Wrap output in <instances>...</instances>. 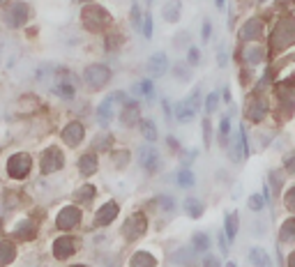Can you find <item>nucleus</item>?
Wrapping results in <instances>:
<instances>
[{
    "label": "nucleus",
    "mask_w": 295,
    "mask_h": 267,
    "mask_svg": "<svg viewBox=\"0 0 295 267\" xmlns=\"http://www.w3.org/2000/svg\"><path fill=\"white\" fill-rule=\"evenodd\" d=\"M293 46H295V18L282 16L275 23V30L270 35V48L275 53H284V51H289Z\"/></svg>",
    "instance_id": "f257e3e1"
},
{
    "label": "nucleus",
    "mask_w": 295,
    "mask_h": 267,
    "mask_svg": "<svg viewBox=\"0 0 295 267\" xmlns=\"http://www.w3.org/2000/svg\"><path fill=\"white\" fill-rule=\"evenodd\" d=\"M270 113V104H268V99H265L263 95H254L252 99L247 101V111H245V115H247V120H252V122H263L265 115Z\"/></svg>",
    "instance_id": "f03ea898"
},
{
    "label": "nucleus",
    "mask_w": 295,
    "mask_h": 267,
    "mask_svg": "<svg viewBox=\"0 0 295 267\" xmlns=\"http://www.w3.org/2000/svg\"><path fill=\"white\" fill-rule=\"evenodd\" d=\"M261 35H263V21L261 18H249V21L242 23L240 32H238V39L245 44H254V42H259Z\"/></svg>",
    "instance_id": "7ed1b4c3"
},
{
    "label": "nucleus",
    "mask_w": 295,
    "mask_h": 267,
    "mask_svg": "<svg viewBox=\"0 0 295 267\" xmlns=\"http://www.w3.org/2000/svg\"><path fill=\"white\" fill-rule=\"evenodd\" d=\"M242 60L247 62L249 67H256V65H263L265 60H268V48L263 44H247L245 51H242Z\"/></svg>",
    "instance_id": "20e7f679"
},
{
    "label": "nucleus",
    "mask_w": 295,
    "mask_h": 267,
    "mask_svg": "<svg viewBox=\"0 0 295 267\" xmlns=\"http://www.w3.org/2000/svg\"><path fill=\"white\" fill-rule=\"evenodd\" d=\"M122 99H125V95H122V92H113V95L106 97V99L99 104V108H97V115H99V125H102V127L109 125L111 115H113L115 101H122Z\"/></svg>",
    "instance_id": "39448f33"
},
{
    "label": "nucleus",
    "mask_w": 295,
    "mask_h": 267,
    "mask_svg": "<svg viewBox=\"0 0 295 267\" xmlns=\"http://www.w3.org/2000/svg\"><path fill=\"white\" fill-rule=\"evenodd\" d=\"M265 184L270 187V191L275 196H279V194H284V189H286V173H284L282 168H272V171H268Z\"/></svg>",
    "instance_id": "423d86ee"
},
{
    "label": "nucleus",
    "mask_w": 295,
    "mask_h": 267,
    "mask_svg": "<svg viewBox=\"0 0 295 267\" xmlns=\"http://www.w3.org/2000/svg\"><path fill=\"white\" fill-rule=\"evenodd\" d=\"M106 78H109V69H106V67L95 65V67H88V69H85V83L95 90L102 88V85L106 83Z\"/></svg>",
    "instance_id": "0eeeda50"
},
{
    "label": "nucleus",
    "mask_w": 295,
    "mask_h": 267,
    "mask_svg": "<svg viewBox=\"0 0 295 267\" xmlns=\"http://www.w3.org/2000/svg\"><path fill=\"white\" fill-rule=\"evenodd\" d=\"M196 113H199V106H194L189 99L180 101V104H175V120H178V122H182V125H189V122H194Z\"/></svg>",
    "instance_id": "6e6552de"
},
{
    "label": "nucleus",
    "mask_w": 295,
    "mask_h": 267,
    "mask_svg": "<svg viewBox=\"0 0 295 267\" xmlns=\"http://www.w3.org/2000/svg\"><path fill=\"white\" fill-rule=\"evenodd\" d=\"M166 69H169V55L162 53V51L152 53L150 60H148V74L150 76H162V74H166Z\"/></svg>",
    "instance_id": "1a4fd4ad"
},
{
    "label": "nucleus",
    "mask_w": 295,
    "mask_h": 267,
    "mask_svg": "<svg viewBox=\"0 0 295 267\" xmlns=\"http://www.w3.org/2000/svg\"><path fill=\"white\" fill-rule=\"evenodd\" d=\"M247 258L254 267H272V256L263 247H252L247 251Z\"/></svg>",
    "instance_id": "9d476101"
},
{
    "label": "nucleus",
    "mask_w": 295,
    "mask_h": 267,
    "mask_svg": "<svg viewBox=\"0 0 295 267\" xmlns=\"http://www.w3.org/2000/svg\"><path fill=\"white\" fill-rule=\"evenodd\" d=\"M293 242H295V214H291L279 226V247L282 244H293Z\"/></svg>",
    "instance_id": "9b49d317"
},
{
    "label": "nucleus",
    "mask_w": 295,
    "mask_h": 267,
    "mask_svg": "<svg viewBox=\"0 0 295 267\" xmlns=\"http://www.w3.org/2000/svg\"><path fill=\"white\" fill-rule=\"evenodd\" d=\"M238 228H240V214L226 212V217H224V235L229 238V242H233L238 238Z\"/></svg>",
    "instance_id": "f8f14e48"
},
{
    "label": "nucleus",
    "mask_w": 295,
    "mask_h": 267,
    "mask_svg": "<svg viewBox=\"0 0 295 267\" xmlns=\"http://www.w3.org/2000/svg\"><path fill=\"white\" fill-rule=\"evenodd\" d=\"M28 171H30V159L25 155H16L9 159V173H12L14 178H23Z\"/></svg>",
    "instance_id": "ddd939ff"
},
{
    "label": "nucleus",
    "mask_w": 295,
    "mask_h": 267,
    "mask_svg": "<svg viewBox=\"0 0 295 267\" xmlns=\"http://www.w3.org/2000/svg\"><path fill=\"white\" fill-rule=\"evenodd\" d=\"M139 152H141V155H139L141 166L148 168V171H155V168H157V161H159V155H157V150H155V148H141Z\"/></svg>",
    "instance_id": "4468645a"
},
{
    "label": "nucleus",
    "mask_w": 295,
    "mask_h": 267,
    "mask_svg": "<svg viewBox=\"0 0 295 267\" xmlns=\"http://www.w3.org/2000/svg\"><path fill=\"white\" fill-rule=\"evenodd\" d=\"M180 12H182V2L180 0H169L166 5H164V18L169 21V23H178L180 21Z\"/></svg>",
    "instance_id": "2eb2a0df"
},
{
    "label": "nucleus",
    "mask_w": 295,
    "mask_h": 267,
    "mask_svg": "<svg viewBox=\"0 0 295 267\" xmlns=\"http://www.w3.org/2000/svg\"><path fill=\"white\" fill-rule=\"evenodd\" d=\"M25 16H28V9H25V5H21V2H16V5L7 12V21H9V25H21L25 21Z\"/></svg>",
    "instance_id": "dca6fc26"
},
{
    "label": "nucleus",
    "mask_w": 295,
    "mask_h": 267,
    "mask_svg": "<svg viewBox=\"0 0 295 267\" xmlns=\"http://www.w3.org/2000/svg\"><path fill=\"white\" fill-rule=\"evenodd\" d=\"M185 212L192 217V219H201L205 212V205L199 198H185Z\"/></svg>",
    "instance_id": "f3484780"
},
{
    "label": "nucleus",
    "mask_w": 295,
    "mask_h": 267,
    "mask_svg": "<svg viewBox=\"0 0 295 267\" xmlns=\"http://www.w3.org/2000/svg\"><path fill=\"white\" fill-rule=\"evenodd\" d=\"M53 92L58 97H62V99H72L74 97V83L69 81V78H60V81L53 85Z\"/></svg>",
    "instance_id": "a211bd4d"
},
{
    "label": "nucleus",
    "mask_w": 295,
    "mask_h": 267,
    "mask_svg": "<svg viewBox=\"0 0 295 267\" xmlns=\"http://www.w3.org/2000/svg\"><path fill=\"white\" fill-rule=\"evenodd\" d=\"M81 138H83V127L78 125V122H72V125L65 129V141L69 143V145H78Z\"/></svg>",
    "instance_id": "6ab92c4d"
},
{
    "label": "nucleus",
    "mask_w": 295,
    "mask_h": 267,
    "mask_svg": "<svg viewBox=\"0 0 295 267\" xmlns=\"http://www.w3.org/2000/svg\"><path fill=\"white\" fill-rule=\"evenodd\" d=\"M282 203H284V210L289 214H295V184L286 187L282 194Z\"/></svg>",
    "instance_id": "aec40b11"
},
{
    "label": "nucleus",
    "mask_w": 295,
    "mask_h": 267,
    "mask_svg": "<svg viewBox=\"0 0 295 267\" xmlns=\"http://www.w3.org/2000/svg\"><path fill=\"white\" fill-rule=\"evenodd\" d=\"M282 171L291 178H295V148L289 150V152H284L282 157Z\"/></svg>",
    "instance_id": "412c9836"
},
{
    "label": "nucleus",
    "mask_w": 295,
    "mask_h": 267,
    "mask_svg": "<svg viewBox=\"0 0 295 267\" xmlns=\"http://www.w3.org/2000/svg\"><path fill=\"white\" fill-rule=\"evenodd\" d=\"M78 221V212L74 208H69V210H65V212L60 214V217H58V226H60V228H72L74 224H76Z\"/></svg>",
    "instance_id": "4be33fe9"
},
{
    "label": "nucleus",
    "mask_w": 295,
    "mask_h": 267,
    "mask_svg": "<svg viewBox=\"0 0 295 267\" xmlns=\"http://www.w3.org/2000/svg\"><path fill=\"white\" fill-rule=\"evenodd\" d=\"M115 214H118V205L115 203H109V205H104V210L97 214V224H109L111 219H115Z\"/></svg>",
    "instance_id": "5701e85b"
},
{
    "label": "nucleus",
    "mask_w": 295,
    "mask_h": 267,
    "mask_svg": "<svg viewBox=\"0 0 295 267\" xmlns=\"http://www.w3.org/2000/svg\"><path fill=\"white\" fill-rule=\"evenodd\" d=\"M229 141H231V115H224L222 122H219V143L229 145Z\"/></svg>",
    "instance_id": "b1692460"
},
{
    "label": "nucleus",
    "mask_w": 295,
    "mask_h": 267,
    "mask_svg": "<svg viewBox=\"0 0 295 267\" xmlns=\"http://www.w3.org/2000/svg\"><path fill=\"white\" fill-rule=\"evenodd\" d=\"M192 244H194V251H208L210 249V235L208 233H194Z\"/></svg>",
    "instance_id": "393cba45"
},
{
    "label": "nucleus",
    "mask_w": 295,
    "mask_h": 267,
    "mask_svg": "<svg viewBox=\"0 0 295 267\" xmlns=\"http://www.w3.org/2000/svg\"><path fill=\"white\" fill-rule=\"evenodd\" d=\"M78 168H81V173H83V175H90V173H95V168H97L95 155H85L83 159L78 161Z\"/></svg>",
    "instance_id": "a878e982"
},
{
    "label": "nucleus",
    "mask_w": 295,
    "mask_h": 267,
    "mask_svg": "<svg viewBox=\"0 0 295 267\" xmlns=\"http://www.w3.org/2000/svg\"><path fill=\"white\" fill-rule=\"evenodd\" d=\"M247 205H249V210H252V212L261 214L265 210V198L261 196V194H252V196L247 198Z\"/></svg>",
    "instance_id": "bb28decb"
},
{
    "label": "nucleus",
    "mask_w": 295,
    "mask_h": 267,
    "mask_svg": "<svg viewBox=\"0 0 295 267\" xmlns=\"http://www.w3.org/2000/svg\"><path fill=\"white\" fill-rule=\"evenodd\" d=\"M51 155H48V161H44V171L46 173H51L53 168H58L62 164V157H60V152L58 150H48Z\"/></svg>",
    "instance_id": "cd10ccee"
},
{
    "label": "nucleus",
    "mask_w": 295,
    "mask_h": 267,
    "mask_svg": "<svg viewBox=\"0 0 295 267\" xmlns=\"http://www.w3.org/2000/svg\"><path fill=\"white\" fill-rule=\"evenodd\" d=\"M178 184L180 187H194L196 184V178H194L192 171H187V168H182L180 173H178Z\"/></svg>",
    "instance_id": "c85d7f7f"
},
{
    "label": "nucleus",
    "mask_w": 295,
    "mask_h": 267,
    "mask_svg": "<svg viewBox=\"0 0 295 267\" xmlns=\"http://www.w3.org/2000/svg\"><path fill=\"white\" fill-rule=\"evenodd\" d=\"M217 106H219V92H210V95L205 97V113L212 115V113L217 111Z\"/></svg>",
    "instance_id": "c756f323"
},
{
    "label": "nucleus",
    "mask_w": 295,
    "mask_h": 267,
    "mask_svg": "<svg viewBox=\"0 0 295 267\" xmlns=\"http://www.w3.org/2000/svg\"><path fill=\"white\" fill-rule=\"evenodd\" d=\"M72 249H74L72 240H58V242H55V256H60V258H65Z\"/></svg>",
    "instance_id": "7c9ffc66"
},
{
    "label": "nucleus",
    "mask_w": 295,
    "mask_h": 267,
    "mask_svg": "<svg viewBox=\"0 0 295 267\" xmlns=\"http://www.w3.org/2000/svg\"><path fill=\"white\" fill-rule=\"evenodd\" d=\"M141 129H143V136L148 138V141H155L157 138V129H155V122H152V120H143Z\"/></svg>",
    "instance_id": "2f4dec72"
},
{
    "label": "nucleus",
    "mask_w": 295,
    "mask_h": 267,
    "mask_svg": "<svg viewBox=\"0 0 295 267\" xmlns=\"http://www.w3.org/2000/svg\"><path fill=\"white\" fill-rule=\"evenodd\" d=\"M187 62H189V67L201 65V53H199V48H196V46L189 48V53H187Z\"/></svg>",
    "instance_id": "473e14b6"
},
{
    "label": "nucleus",
    "mask_w": 295,
    "mask_h": 267,
    "mask_svg": "<svg viewBox=\"0 0 295 267\" xmlns=\"http://www.w3.org/2000/svg\"><path fill=\"white\" fill-rule=\"evenodd\" d=\"M134 267H152V258L148 254H136V258H134Z\"/></svg>",
    "instance_id": "72a5a7b5"
},
{
    "label": "nucleus",
    "mask_w": 295,
    "mask_h": 267,
    "mask_svg": "<svg viewBox=\"0 0 295 267\" xmlns=\"http://www.w3.org/2000/svg\"><path fill=\"white\" fill-rule=\"evenodd\" d=\"M141 30H143V37H145V39H150V37H152V16H150V12L145 14L143 28H141Z\"/></svg>",
    "instance_id": "f704fd0d"
},
{
    "label": "nucleus",
    "mask_w": 295,
    "mask_h": 267,
    "mask_svg": "<svg viewBox=\"0 0 295 267\" xmlns=\"http://www.w3.org/2000/svg\"><path fill=\"white\" fill-rule=\"evenodd\" d=\"M141 90H143V95H145V99L148 101L155 99V88H152L150 81H143V83H141Z\"/></svg>",
    "instance_id": "c9c22d12"
},
{
    "label": "nucleus",
    "mask_w": 295,
    "mask_h": 267,
    "mask_svg": "<svg viewBox=\"0 0 295 267\" xmlns=\"http://www.w3.org/2000/svg\"><path fill=\"white\" fill-rule=\"evenodd\" d=\"M9 258H12V249H9V247L2 242V244H0V265H5Z\"/></svg>",
    "instance_id": "e433bc0d"
},
{
    "label": "nucleus",
    "mask_w": 295,
    "mask_h": 267,
    "mask_svg": "<svg viewBox=\"0 0 295 267\" xmlns=\"http://www.w3.org/2000/svg\"><path fill=\"white\" fill-rule=\"evenodd\" d=\"M210 35H212V23H210V21H203V28H201V39H203V42H208V39H210Z\"/></svg>",
    "instance_id": "4c0bfd02"
},
{
    "label": "nucleus",
    "mask_w": 295,
    "mask_h": 267,
    "mask_svg": "<svg viewBox=\"0 0 295 267\" xmlns=\"http://www.w3.org/2000/svg\"><path fill=\"white\" fill-rule=\"evenodd\" d=\"M203 138H205V148H210V120H203Z\"/></svg>",
    "instance_id": "58836bf2"
},
{
    "label": "nucleus",
    "mask_w": 295,
    "mask_h": 267,
    "mask_svg": "<svg viewBox=\"0 0 295 267\" xmlns=\"http://www.w3.org/2000/svg\"><path fill=\"white\" fill-rule=\"evenodd\" d=\"M132 25H134V28H136V30H139V28H141V16H139V5H134V7H132Z\"/></svg>",
    "instance_id": "ea45409f"
},
{
    "label": "nucleus",
    "mask_w": 295,
    "mask_h": 267,
    "mask_svg": "<svg viewBox=\"0 0 295 267\" xmlns=\"http://www.w3.org/2000/svg\"><path fill=\"white\" fill-rule=\"evenodd\" d=\"M219 249H222V254H229V238L224 233H219Z\"/></svg>",
    "instance_id": "a19ab883"
},
{
    "label": "nucleus",
    "mask_w": 295,
    "mask_h": 267,
    "mask_svg": "<svg viewBox=\"0 0 295 267\" xmlns=\"http://www.w3.org/2000/svg\"><path fill=\"white\" fill-rule=\"evenodd\" d=\"M217 65H219V67H226V65H229V53H226L224 48L217 53Z\"/></svg>",
    "instance_id": "79ce46f5"
},
{
    "label": "nucleus",
    "mask_w": 295,
    "mask_h": 267,
    "mask_svg": "<svg viewBox=\"0 0 295 267\" xmlns=\"http://www.w3.org/2000/svg\"><path fill=\"white\" fill-rule=\"evenodd\" d=\"M224 101H226V104H231V99H233V97H231V88H224V97H222Z\"/></svg>",
    "instance_id": "37998d69"
},
{
    "label": "nucleus",
    "mask_w": 295,
    "mask_h": 267,
    "mask_svg": "<svg viewBox=\"0 0 295 267\" xmlns=\"http://www.w3.org/2000/svg\"><path fill=\"white\" fill-rule=\"evenodd\" d=\"M205 267H219V263L215 258H205Z\"/></svg>",
    "instance_id": "c03bdc74"
},
{
    "label": "nucleus",
    "mask_w": 295,
    "mask_h": 267,
    "mask_svg": "<svg viewBox=\"0 0 295 267\" xmlns=\"http://www.w3.org/2000/svg\"><path fill=\"white\" fill-rule=\"evenodd\" d=\"M289 267H295V251L289 254Z\"/></svg>",
    "instance_id": "a18cd8bd"
},
{
    "label": "nucleus",
    "mask_w": 295,
    "mask_h": 267,
    "mask_svg": "<svg viewBox=\"0 0 295 267\" xmlns=\"http://www.w3.org/2000/svg\"><path fill=\"white\" fill-rule=\"evenodd\" d=\"M215 5H217V9H224V5H226V0H215Z\"/></svg>",
    "instance_id": "49530a36"
},
{
    "label": "nucleus",
    "mask_w": 295,
    "mask_h": 267,
    "mask_svg": "<svg viewBox=\"0 0 295 267\" xmlns=\"http://www.w3.org/2000/svg\"><path fill=\"white\" fill-rule=\"evenodd\" d=\"M286 62H295V53H291L289 58H286Z\"/></svg>",
    "instance_id": "de8ad7c7"
},
{
    "label": "nucleus",
    "mask_w": 295,
    "mask_h": 267,
    "mask_svg": "<svg viewBox=\"0 0 295 267\" xmlns=\"http://www.w3.org/2000/svg\"><path fill=\"white\" fill-rule=\"evenodd\" d=\"M226 267H235V263H226Z\"/></svg>",
    "instance_id": "09e8293b"
},
{
    "label": "nucleus",
    "mask_w": 295,
    "mask_h": 267,
    "mask_svg": "<svg viewBox=\"0 0 295 267\" xmlns=\"http://www.w3.org/2000/svg\"><path fill=\"white\" fill-rule=\"evenodd\" d=\"M259 2H265V0H259Z\"/></svg>",
    "instance_id": "8fccbe9b"
},
{
    "label": "nucleus",
    "mask_w": 295,
    "mask_h": 267,
    "mask_svg": "<svg viewBox=\"0 0 295 267\" xmlns=\"http://www.w3.org/2000/svg\"><path fill=\"white\" fill-rule=\"evenodd\" d=\"M0 2H2V0H0Z\"/></svg>",
    "instance_id": "3c124183"
}]
</instances>
